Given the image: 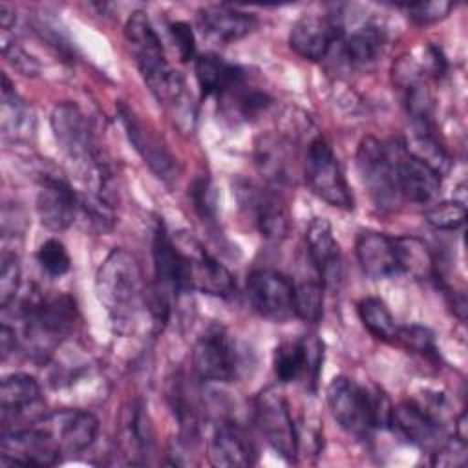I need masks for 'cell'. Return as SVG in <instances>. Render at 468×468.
<instances>
[{
    "instance_id": "83f0119b",
    "label": "cell",
    "mask_w": 468,
    "mask_h": 468,
    "mask_svg": "<svg viewBox=\"0 0 468 468\" xmlns=\"http://www.w3.org/2000/svg\"><path fill=\"white\" fill-rule=\"evenodd\" d=\"M40 404V386L35 377L26 373H13L2 378L0 384V410L2 419L16 417L27 408Z\"/></svg>"
},
{
    "instance_id": "ffe728a7",
    "label": "cell",
    "mask_w": 468,
    "mask_h": 468,
    "mask_svg": "<svg viewBox=\"0 0 468 468\" xmlns=\"http://www.w3.org/2000/svg\"><path fill=\"white\" fill-rule=\"evenodd\" d=\"M208 459L214 466L245 468L254 464L256 448L250 435L238 422H219L208 441Z\"/></svg>"
},
{
    "instance_id": "d6a6232c",
    "label": "cell",
    "mask_w": 468,
    "mask_h": 468,
    "mask_svg": "<svg viewBox=\"0 0 468 468\" xmlns=\"http://www.w3.org/2000/svg\"><path fill=\"white\" fill-rule=\"evenodd\" d=\"M358 316L364 327L380 340H395L397 324L386 302L377 296H367L358 302Z\"/></svg>"
},
{
    "instance_id": "e0dca14e",
    "label": "cell",
    "mask_w": 468,
    "mask_h": 468,
    "mask_svg": "<svg viewBox=\"0 0 468 468\" xmlns=\"http://www.w3.org/2000/svg\"><path fill=\"white\" fill-rule=\"evenodd\" d=\"M309 256L320 274V283L331 291H336L344 278L340 245L333 236V229L327 219L314 218L305 232Z\"/></svg>"
},
{
    "instance_id": "603a6c76",
    "label": "cell",
    "mask_w": 468,
    "mask_h": 468,
    "mask_svg": "<svg viewBox=\"0 0 468 468\" xmlns=\"http://www.w3.org/2000/svg\"><path fill=\"white\" fill-rule=\"evenodd\" d=\"M355 250H356V260L360 263V269L364 271V274H367L373 280L388 278L400 272L395 241L386 234L373 232V230L360 232L356 236Z\"/></svg>"
},
{
    "instance_id": "cb8c5ba5",
    "label": "cell",
    "mask_w": 468,
    "mask_h": 468,
    "mask_svg": "<svg viewBox=\"0 0 468 468\" xmlns=\"http://www.w3.org/2000/svg\"><path fill=\"white\" fill-rule=\"evenodd\" d=\"M388 426H391L399 437L422 448L433 444L439 435L437 419L411 402H402L391 408Z\"/></svg>"
},
{
    "instance_id": "ee69618b",
    "label": "cell",
    "mask_w": 468,
    "mask_h": 468,
    "mask_svg": "<svg viewBox=\"0 0 468 468\" xmlns=\"http://www.w3.org/2000/svg\"><path fill=\"white\" fill-rule=\"evenodd\" d=\"M192 199H194V205H196L197 212L201 214V218L212 219L216 216V203H214V197H212L210 183L207 179H197L194 183Z\"/></svg>"
},
{
    "instance_id": "bcb514c9",
    "label": "cell",
    "mask_w": 468,
    "mask_h": 468,
    "mask_svg": "<svg viewBox=\"0 0 468 468\" xmlns=\"http://www.w3.org/2000/svg\"><path fill=\"white\" fill-rule=\"evenodd\" d=\"M15 24V11L7 4H0V26L2 33H7Z\"/></svg>"
},
{
    "instance_id": "5bb4252c",
    "label": "cell",
    "mask_w": 468,
    "mask_h": 468,
    "mask_svg": "<svg viewBox=\"0 0 468 468\" xmlns=\"http://www.w3.org/2000/svg\"><path fill=\"white\" fill-rule=\"evenodd\" d=\"M393 150L400 197L417 205L433 203L441 192V174L422 159L410 154L406 146L395 144Z\"/></svg>"
},
{
    "instance_id": "8d00e7d4",
    "label": "cell",
    "mask_w": 468,
    "mask_h": 468,
    "mask_svg": "<svg viewBox=\"0 0 468 468\" xmlns=\"http://www.w3.org/2000/svg\"><path fill=\"white\" fill-rule=\"evenodd\" d=\"M79 208L84 212V216L88 218L90 225L95 230L106 232V230H110L113 227L115 216H113V208H112V205L108 203L106 197L84 192L79 197Z\"/></svg>"
},
{
    "instance_id": "9c48e42d",
    "label": "cell",
    "mask_w": 468,
    "mask_h": 468,
    "mask_svg": "<svg viewBox=\"0 0 468 468\" xmlns=\"http://www.w3.org/2000/svg\"><path fill=\"white\" fill-rule=\"evenodd\" d=\"M247 296L252 309L271 322L283 324L294 316V285L278 271L260 269L250 272Z\"/></svg>"
},
{
    "instance_id": "d590c367",
    "label": "cell",
    "mask_w": 468,
    "mask_h": 468,
    "mask_svg": "<svg viewBox=\"0 0 468 468\" xmlns=\"http://www.w3.org/2000/svg\"><path fill=\"white\" fill-rule=\"evenodd\" d=\"M426 221L439 230H457L466 221V207L461 201L435 203L424 214Z\"/></svg>"
},
{
    "instance_id": "4316f807",
    "label": "cell",
    "mask_w": 468,
    "mask_h": 468,
    "mask_svg": "<svg viewBox=\"0 0 468 468\" xmlns=\"http://www.w3.org/2000/svg\"><path fill=\"white\" fill-rule=\"evenodd\" d=\"M2 133L9 141H27L35 133V113L2 75Z\"/></svg>"
},
{
    "instance_id": "8992f818",
    "label": "cell",
    "mask_w": 468,
    "mask_h": 468,
    "mask_svg": "<svg viewBox=\"0 0 468 468\" xmlns=\"http://www.w3.org/2000/svg\"><path fill=\"white\" fill-rule=\"evenodd\" d=\"M356 166L373 203L380 210H393L402 199L397 185L393 146L375 137H366L356 152Z\"/></svg>"
},
{
    "instance_id": "ab89813d",
    "label": "cell",
    "mask_w": 468,
    "mask_h": 468,
    "mask_svg": "<svg viewBox=\"0 0 468 468\" xmlns=\"http://www.w3.org/2000/svg\"><path fill=\"white\" fill-rule=\"evenodd\" d=\"M410 18L417 24H431L444 18L453 7L452 2H415L404 5Z\"/></svg>"
},
{
    "instance_id": "44dd1931",
    "label": "cell",
    "mask_w": 468,
    "mask_h": 468,
    "mask_svg": "<svg viewBox=\"0 0 468 468\" xmlns=\"http://www.w3.org/2000/svg\"><path fill=\"white\" fill-rule=\"evenodd\" d=\"M322 362V346L316 338H302L294 342H283L274 349V373L282 382H296L307 377L316 382Z\"/></svg>"
},
{
    "instance_id": "1f68e13d",
    "label": "cell",
    "mask_w": 468,
    "mask_h": 468,
    "mask_svg": "<svg viewBox=\"0 0 468 468\" xmlns=\"http://www.w3.org/2000/svg\"><path fill=\"white\" fill-rule=\"evenodd\" d=\"M393 241L400 272H408L413 278H430L433 274V256L424 241L413 236L397 238Z\"/></svg>"
},
{
    "instance_id": "7a4b0ae2",
    "label": "cell",
    "mask_w": 468,
    "mask_h": 468,
    "mask_svg": "<svg viewBox=\"0 0 468 468\" xmlns=\"http://www.w3.org/2000/svg\"><path fill=\"white\" fill-rule=\"evenodd\" d=\"M53 137L84 192L106 197L108 168L102 161L95 132L84 112L73 102H58L51 112Z\"/></svg>"
},
{
    "instance_id": "ac0fdd59",
    "label": "cell",
    "mask_w": 468,
    "mask_h": 468,
    "mask_svg": "<svg viewBox=\"0 0 468 468\" xmlns=\"http://www.w3.org/2000/svg\"><path fill=\"white\" fill-rule=\"evenodd\" d=\"M342 40V26L324 15H303L291 29V48L307 60H322Z\"/></svg>"
},
{
    "instance_id": "d6986e66",
    "label": "cell",
    "mask_w": 468,
    "mask_h": 468,
    "mask_svg": "<svg viewBox=\"0 0 468 468\" xmlns=\"http://www.w3.org/2000/svg\"><path fill=\"white\" fill-rule=\"evenodd\" d=\"M79 210V196L60 177L44 176L37 194V214L40 223L53 230L68 229Z\"/></svg>"
},
{
    "instance_id": "f1b7e54d",
    "label": "cell",
    "mask_w": 468,
    "mask_h": 468,
    "mask_svg": "<svg viewBox=\"0 0 468 468\" xmlns=\"http://www.w3.org/2000/svg\"><path fill=\"white\" fill-rule=\"evenodd\" d=\"M122 442L128 455L148 457L154 450V426L144 406L132 402L122 415Z\"/></svg>"
},
{
    "instance_id": "52a82bcc",
    "label": "cell",
    "mask_w": 468,
    "mask_h": 468,
    "mask_svg": "<svg viewBox=\"0 0 468 468\" xmlns=\"http://www.w3.org/2000/svg\"><path fill=\"white\" fill-rule=\"evenodd\" d=\"M305 181L314 196L344 210H351L355 201L347 179L340 168L336 155L324 137H314L305 152L303 163Z\"/></svg>"
},
{
    "instance_id": "60d3db41",
    "label": "cell",
    "mask_w": 468,
    "mask_h": 468,
    "mask_svg": "<svg viewBox=\"0 0 468 468\" xmlns=\"http://www.w3.org/2000/svg\"><path fill=\"white\" fill-rule=\"evenodd\" d=\"M466 461V441L463 437H455L442 444L431 459L433 466H463Z\"/></svg>"
},
{
    "instance_id": "4dcf8cb0",
    "label": "cell",
    "mask_w": 468,
    "mask_h": 468,
    "mask_svg": "<svg viewBox=\"0 0 468 468\" xmlns=\"http://www.w3.org/2000/svg\"><path fill=\"white\" fill-rule=\"evenodd\" d=\"M256 166L272 183H283L289 179V155L280 137H260L256 143Z\"/></svg>"
},
{
    "instance_id": "6da1fadb",
    "label": "cell",
    "mask_w": 468,
    "mask_h": 468,
    "mask_svg": "<svg viewBox=\"0 0 468 468\" xmlns=\"http://www.w3.org/2000/svg\"><path fill=\"white\" fill-rule=\"evenodd\" d=\"M124 37L150 91L170 110L179 124L185 121L192 128V97L183 77L168 66L163 44L143 11L130 15L124 26Z\"/></svg>"
},
{
    "instance_id": "f546056e",
    "label": "cell",
    "mask_w": 468,
    "mask_h": 468,
    "mask_svg": "<svg viewBox=\"0 0 468 468\" xmlns=\"http://www.w3.org/2000/svg\"><path fill=\"white\" fill-rule=\"evenodd\" d=\"M342 42V55L349 66H367L377 60L380 55L386 35L382 27L375 24H366L353 31L347 38L340 40Z\"/></svg>"
},
{
    "instance_id": "e575fe53",
    "label": "cell",
    "mask_w": 468,
    "mask_h": 468,
    "mask_svg": "<svg viewBox=\"0 0 468 468\" xmlns=\"http://www.w3.org/2000/svg\"><path fill=\"white\" fill-rule=\"evenodd\" d=\"M395 340L411 353H419V355H424V356L433 358V360L439 358V351H437V346H435V336L428 327H422V325L399 327L397 335H395Z\"/></svg>"
},
{
    "instance_id": "f6af8a7d",
    "label": "cell",
    "mask_w": 468,
    "mask_h": 468,
    "mask_svg": "<svg viewBox=\"0 0 468 468\" xmlns=\"http://www.w3.org/2000/svg\"><path fill=\"white\" fill-rule=\"evenodd\" d=\"M16 344H18V338H16L15 329H11L7 324H2V327H0V349H2V358H7V355L15 351Z\"/></svg>"
},
{
    "instance_id": "f35d334b",
    "label": "cell",
    "mask_w": 468,
    "mask_h": 468,
    "mask_svg": "<svg viewBox=\"0 0 468 468\" xmlns=\"http://www.w3.org/2000/svg\"><path fill=\"white\" fill-rule=\"evenodd\" d=\"M18 285H20L18 258L15 254H4L2 267H0V305L4 311L15 300Z\"/></svg>"
},
{
    "instance_id": "484cf974",
    "label": "cell",
    "mask_w": 468,
    "mask_h": 468,
    "mask_svg": "<svg viewBox=\"0 0 468 468\" xmlns=\"http://www.w3.org/2000/svg\"><path fill=\"white\" fill-rule=\"evenodd\" d=\"M221 113L232 121H252L261 112H265L271 104V97L247 82V75L238 80L230 90H227L223 95L218 97Z\"/></svg>"
},
{
    "instance_id": "7bdbcfd3",
    "label": "cell",
    "mask_w": 468,
    "mask_h": 468,
    "mask_svg": "<svg viewBox=\"0 0 468 468\" xmlns=\"http://www.w3.org/2000/svg\"><path fill=\"white\" fill-rule=\"evenodd\" d=\"M2 53L22 75H37L38 73V64L15 40L2 37Z\"/></svg>"
},
{
    "instance_id": "7c38bea8",
    "label": "cell",
    "mask_w": 468,
    "mask_h": 468,
    "mask_svg": "<svg viewBox=\"0 0 468 468\" xmlns=\"http://www.w3.org/2000/svg\"><path fill=\"white\" fill-rule=\"evenodd\" d=\"M62 450L55 439L35 420L24 430H4L2 463L22 466H53L60 461Z\"/></svg>"
},
{
    "instance_id": "3957f363",
    "label": "cell",
    "mask_w": 468,
    "mask_h": 468,
    "mask_svg": "<svg viewBox=\"0 0 468 468\" xmlns=\"http://www.w3.org/2000/svg\"><path fill=\"white\" fill-rule=\"evenodd\" d=\"M95 292L119 333H130L146 303L137 260L124 249H113L95 274Z\"/></svg>"
},
{
    "instance_id": "2e32d148",
    "label": "cell",
    "mask_w": 468,
    "mask_h": 468,
    "mask_svg": "<svg viewBox=\"0 0 468 468\" xmlns=\"http://www.w3.org/2000/svg\"><path fill=\"white\" fill-rule=\"evenodd\" d=\"M119 117L126 130L128 141L137 150V154L144 159L148 168L159 179H174L177 176V163L174 155L166 150V146L154 135L150 128H146L137 115L124 104H119Z\"/></svg>"
},
{
    "instance_id": "7402d4cb",
    "label": "cell",
    "mask_w": 468,
    "mask_h": 468,
    "mask_svg": "<svg viewBox=\"0 0 468 468\" xmlns=\"http://www.w3.org/2000/svg\"><path fill=\"white\" fill-rule=\"evenodd\" d=\"M201 33L212 42L230 44L247 37L256 27V16L232 5L214 4L197 11Z\"/></svg>"
},
{
    "instance_id": "836d02e7",
    "label": "cell",
    "mask_w": 468,
    "mask_h": 468,
    "mask_svg": "<svg viewBox=\"0 0 468 468\" xmlns=\"http://www.w3.org/2000/svg\"><path fill=\"white\" fill-rule=\"evenodd\" d=\"M324 313V285L302 282L294 285V316L305 322H318Z\"/></svg>"
},
{
    "instance_id": "8fae6325",
    "label": "cell",
    "mask_w": 468,
    "mask_h": 468,
    "mask_svg": "<svg viewBox=\"0 0 468 468\" xmlns=\"http://www.w3.org/2000/svg\"><path fill=\"white\" fill-rule=\"evenodd\" d=\"M236 197L263 238L280 241L289 234V210L276 192L260 188L250 181H239L236 185Z\"/></svg>"
},
{
    "instance_id": "b9f144b4",
    "label": "cell",
    "mask_w": 468,
    "mask_h": 468,
    "mask_svg": "<svg viewBox=\"0 0 468 468\" xmlns=\"http://www.w3.org/2000/svg\"><path fill=\"white\" fill-rule=\"evenodd\" d=\"M168 33H170V38L174 42V48L179 53V58L183 62L194 60L196 42H194V33L190 29V26L185 24V22H174V24L168 26Z\"/></svg>"
},
{
    "instance_id": "ba28073f",
    "label": "cell",
    "mask_w": 468,
    "mask_h": 468,
    "mask_svg": "<svg viewBox=\"0 0 468 468\" xmlns=\"http://www.w3.org/2000/svg\"><path fill=\"white\" fill-rule=\"evenodd\" d=\"M254 415L260 431L272 450L287 463H294L298 455V435L282 391L276 388L260 391L254 402Z\"/></svg>"
},
{
    "instance_id": "74e56055",
    "label": "cell",
    "mask_w": 468,
    "mask_h": 468,
    "mask_svg": "<svg viewBox=\"0 0 468 468\" xmlns=\"http://www.w3.org/2000/svg\"><path fill=\"white\" fill-rule=\"evenodd\" d=\"M37 261L49 276H62L69 271V254L62 241L46 239L37 250Z\"/></svg>"
},
{
    "instance_id": "9a60e30c",
    "label": "cell",
    "mask_w": 468,
    "mask_h": 468,
    "mask_svg": "<svg viewBox=\"0 0 468 468\" xmlns=\"http://www.w3.org/2000/svg\"><path fill=\"white\" fill-rule=\"evenodd\" d=\"M37 422L55 439L62 453L84 452L99 431V420L84 410H57Z\"/></svg>"
},
{
    "instance_id": "d4e9b609",
    "label": "cell",
    "mask_w": 468,
    "mask_h": 468,
    "mask_svg": "<svg viewBox=\"0 0 468 468\" xmlns=\"http://www.w3.org/2000/svg\"><path fill=\"white\" fill-rule=\"evenodd\" d=\"M194 71L201 93L205 97H219L230 90L238 80H241L247 71L232 62H227L219 55L205 53L194 58Z\"/></svg>"
},
{
    "instance_id": "5b68a950",
    "label": "cell",
    "mask_w": 468,
    "mask_h": 468,
    "mask_svg": "<svg viewBox=\"0 0 468 468\" xmlns=\"http://www.w3.org/2000/svg\"><path fill=\"white\" fill-rule=\"evenodd\" d=\"M327 404L333 419L349 433L367 437L375 428L388 426L391 406L382 395H373L347 377H335L327 386Z\"/></svg>"
},
{
    "instance_id": "277c9868",
    "label": "cell",
    "mask_w": 468,
    "mask_h": 468,
    "mask_svg": "<svg viewBox=\"0 0 468 468\" xmlns=\"http://www.w3.org/2000/svg\"><path fill=\"white\" fill-rule=\"evenodd\" d=\"M22 344L35 358H46L71 331L77 307L68 294H35L22 303Z\"/></svg>"
},
{
    "instance_id": "30bf717a",
    "label": "cell",
    "mask_w": 468,
    "mask_h": 468,
    "mask_svg": "<svg viewBox=\"0 0 468 468\" xmlns=\"http://www.w3.org/2000/svg\"><path fill=\"white\" fill-rule=\"evenodd\" d=\"M192 362L199 378L207 382H230L241 367L236 344L221 327H212L199 336Z\"/></svg>"
},
{
    "instance_id": "4fadbf2b",
    "label": "cell",
    "mask_w": 468,
    "mask_h": 468,
    "mask_svg": "<svg viewBox=\"0 0 468 468\" xmlns=\"http://www.w3.org/2000/svg\"><path fill=\"white\" fill-rule=\"evenodd\" d=\"M176 243L185 256L188 289L221 298L234 294L236 283L232 274L216 258H212L201 243L188 236H179V241Z\"/></svg>"
}]
</instances>
